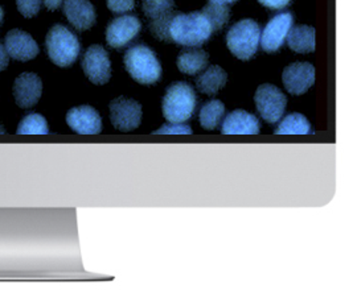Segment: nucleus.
<instances>
[{
	"instance_id": "obj_3",
	"label": "nucleus",
	"mask_w": 353,
	"mask_h": 302,
	"mask_svg": "<svg viewBox=\"0 0 353 302\" xmlns=\"http://www.w3.org/2000/svg\"><path fill=\"white\" fill-rule=\"evenodd\" d=\"M123 63L130 77L141 85H154L161 78V61L155 52L145 45L130 48Z\"/></svg>"
},
{
	"instance_id": "obj_20",
	"label": "nucleus",
	"mask_w": 353,
	"mask_h": 302,
	"mask_svg": "<svg viewBox=\"0 0 353 302\" xmlns=\"http://www.w3.org/2000/svg\"><path fill=\"white\" fill-rule=\"evenodd\" d=\"M311 125L305 115L294 112L288 115L276 128V135H308L311 133Z\"/></svg>"
},
{
	"instance_id": "obj_27",
	"label": "nucleus",
	"mask_w": 353,
	"mask_h": 302,
	"mask_svg": "<svg viewBox=\"0 0 353 302\" xmlns=\"http://www.w3.org/2000/svg\"><path fill=\"white\" fill-rule=\"evenodd\" d=\"M155 135H191L192 128L183 123H168L154 132Z\"/></svg>"
},
{
	"instance_id": "obj_32",
	"label": "nucleus",
	"mask_w": 353,
	"mask_h": 302,
	"mask_svg": "<svg viewBox=\"0 0 353 302\" xmlns=\"http://www.w3.org/2000/svg\"><path fill=\"white\" fill-rule=\"evenodd\" d=\"M212 3H220V4H232V3H236L237 0H209Z\"/></svg>"
},
{
	"instance_id": "obj_29",
	"label": "nucleus",
	"mask_w": 353,
	"mask_h": 302,
	"mask_svg": "<svg viewBox=\"0 0 353 302\" xmlns=\"http://www.w3.org/2000/svg\"><path fill=\"white\" fill-rule=\"evenodd\" d=\"M258 1L270 10H282L289 6L291 0H258Z\"/></svg>"
},
{
	"instance_id": "obj_21",
	"label": "nucleus",
	"mask_w": 353,
	"mask_h": 302,
	"mask_svg": "<svg viewBox=\"0 0 353 302\" xmlns=\"http://www.w3.org/2000/svg\"><path fill=\"white\" fill-rule=\"evenodd\" d=\"M225 114V105L219 100L213 99L205 103L200 111V125L205 129H214L223 120Z\"/></svg>"
},
{
	"instance_id": "obj_12",
	"label": "nucleus",
	"mask_w": 353,
	"mask_h": 302,
	"mask_svg": "<svg viewBox=\"0 0 353 302\" xmlns=\"http://www.w3.org/2000/svg\"><path fill=\"white\" fill-rule=\"evenodd\" d=\"M43 94V80L34 73H21L14 82L12 96L21 109L33 107Z\"/></svg>"
},
{
	"instance_id": "obj_19",
	"label": "nucleus",
	"mask_w": 353,
	"mask_h": 302,
	"mask_svg": "<svg viewBox=\"0 0 353 302\" xmlns=\"http://www.w3.org/2000/svg\"><path fill=\"white\" fill-rule=\"evenodd\" d=\"M208 61L209 56L205 50L203 49L187 50L177 57V69L187 76H196L207 67Z\"/></svg>"
},
{
	"instance_id": "obj_10",
	"label": "nucleus",
	"mask_w": 353,
	"mask_h": 302,
	"mask_svg": "<svg viewBox=\"0 0 353 302\" xmlns=\"http://www.w3.org/2000/svg\"><path fill=\"white\" fill-rule=\"evenodd\" d=\"M294 23V17L290 12L278 14L268 23L263 32H261V47L266 53H274L285 44L291 27Z\"/></svg>"
},
{
	"instance_id": "obj_14",
	"label": "nucleus",
	"mask_w": 353,
	"mask_h": 302,
	"mask_svg": "<svg viewBox=\"0 0 353 302\" xmlns=\"http://www.w3.org/2000/svg\"><path fill=\"white\" fill-rule=\"evenodd\" d=\"M66 123L80 135H97L102 131L101 115L92 106L70 109L66 114Z\"/></svg>"
},
{
	"instance_id": "obj_8",
	"label": "nucleus",
	"mask_w": 353,
	"mask_h": 302,
	"mask_svg": "<svg viewBox=\"0 0 353 302\" xmlns=\"http://www.w3.org/2000/svg\"><path fill=\"white\" fill-rule=\"evenodd\" d=\"M81 65L88 80L94 85H106L112 78V61L106 49L101 45L89 47Z\"/></svg>"
},
{
	"instance_id": "obj_4",
	"label": "nucleus",
	"mask_w": 353,
	"mask_h": 302,
	"mask_svg": "<svg viewBox=\"0 0 353 302\" xmlns=\"http://www.w3.org/2000/svg\"><path fill=\"white\" fill-rule=\"evenodd\" d=\"M46 47L49 60L60 67H69L74 64L81 50L79 37L61 24L49 30Z\"/></svg>"
},
{
	"instance_id": "obj_23",
	"label": "nucleus",
	"mask_w": 353,
	"mask_h": 302,
	"mask_svg": "<svg viewBox=\"0 0 353 302\" xmlns=\"http://www.w3.org/2000/svg\"><path fill=\"white\" fill-rule=\"evenodd\" d=\"M204 14V17L208 19L213 32L220 31L223 27L226 25V23L229 21V8L226 7V4H220V3H212L209 1L204 7V10L201 11Z\"/></svg>"
},
{
	"instance_id": "obj_22",
	"label": "nucleus",
	"mask_w": 353,
	"mask_h": 302,
	"mask_svg": "<svg viewBox=\"0 0 353 302\" xmlns=\"http://www.w3.org/2000/svg\"><path fill=\"white\" fill-rule=\"evenodd\" d=\"M17 132L19 135H47L48 122L40 114H30L19 123Z\"/></svg>"
},
{
	"instance_id": "obj_25",
	"label": "nucleus",
	"mask_w": 353,
	"mask_h": 302,
	"mask_svg": "<svg viewBox=\"0 0 353 302\" xmlns=\"http://www.w3.org/2000/svg\"><path fill=\"white\" fill-rule=\"evenodd\" d=\"M174 12H170L164 17H158L155 20H152L151 25H150V31L154 34V37L159 39L161 41H170V24L171 20L174 17Z\"/></svg>"
},
{
	"instance_id": "obj_6",
	"label": "nucleus",
	"mask_w": 353,
	"mask_h": 302,
	"mask_svg": "<svg viewBox=\"0 0 353 302\" xmlns=\"http://www.w3.org/2000/svg\"><path fill=\"white\" fill-rule=\"evenodd\" d=\"M254 102L261 118L272 125L281 120L288 107L285 93L272 83H263L258 87Z\"/></svg>"
},
{
	"instance_id": "obj_31",
	"label": "nucleus",
	"mask_w": 353,
	"mask_h": 302,
	"mask_svg": "<svg viewBox=\"0 0 353 302\" xmlns=\"http://www.w3.org/2000/svg\"><path fill=\"white\" fill-rule=\"evenodd\" d=\"M43 1H44V6L50 11L57 10L63 4V0H43Z\"/></svg>"
},
{
	"instance_id": "obj_7",
	"label": "nucleus",
	"mask_w": 353,
	"mask_h": 302,
	"mask_svg": "<svg viewBox=\"0 0 353 302\" xmlns=\"http://www.w3.org/2000/svg\"><path fill=\"white\" fill-rule=\"evenodd\" d=\"M109 109L112 127L121 132H131L142 123V105L135 99L118 96L110 102Z\"/></svg>"
},
{
	"instance_id": "obj_18",
	"label": "nucleus",
	"mask_w": 353,
	"mask_h": 302,
	"mask_svg": "<svg viewBox=\"0 0 353 302\" xmlns=\"http://www.w3.org/2000/svg\"><path fill=\"white\" fill-rule=\"evenodd\" d=\"M228 82V74L223 67L212 65L196 80L199 91L207 96L217 94Z\"/></svg>"
},
{
	"instance_id": "obj_26",
	"label": "nucleus",
	"mask_w": 353,
	"mask_h": 302,
	"mask_svg": "<svg viewBox=\"0 0 353 302\" xmlns=\"http://www.w3.org/2000/svg\"><path fill=\"white\" fill-rule=\"evenodd\" d=\"M19 12L27 19L36 17L41 7V0H17Z\"/></svg>"
},
{
	"instance_id": "obj_13",
	"label": "nucleus",
	"mask_w": 353,
	"mask_h": 302,
	"mask_svg": "<svg viewBox=\"0 0 353 302\" xmlns=\"http://www.w3.org/2000/svg\"><path fill=\"white\" fill-rule=\"evenodd\" d=\"M4 48L8 57L17 61H31L39 54V45L30 33L21 30H12L4 39Z\"/></svg>"
},
{
	"instance_id": "obj_17",
	"label": "nucleus",
	"mask_w": 353,
	"mask_h": 302,
	"mask_svg": "<svg viewBox=\"0 0 353 302\" xmlns=\"http://www.w3.org/2000/svg\"><path fill=\"white\" fill-rule=\"evenodd\" d=\"M286 40L291 50L301 54L312 53L315 50V28L310 25L291 27Z\"/></svg>"
},
{
	"instance_id": "obj_5",
	"label": "nucleus",
	"mask_w": 353,
	"mask_h": 302,
	"mask_svg": "<svg viewBox=\"0 0 353 302\" xmlns=\"http://www.w3.org/2000/svg\"><path fill=\"white\" fill-rule=\"evenodd\" d=\"M261 41V28L256 20L243 19L226 33V45L230 53L242 61L253 58Z\"/></svg>"
},
{
	"instance_id": "obj_33",
	"label": "nucleus",
	"mask_w": 353,
	"mask_h": 302,
	"mask_svg": "<svg viewBox=\"0 0 353 302\" xmlns=\"http://www.w3.org/2000/svg\"><path fill=\"white\" fill-rule=\"evenodd\" d=\"M1 19H3V10H1V7H0V21H1Z\"/></svg>"
},
{
	"instance_id": "obj_30",
	"label": "nucleus",
	"mask_w": 353,
	"mask_h": 302,
	"mask_svg": "<svg viewBox=\"0 0 353 302\" xmlns=\"http://www.w3.org/2000/svg\"><path fill=\"white\" fill-rule=\"evenodd\" d=\"M8 66V54L6 52L4 45L0 44V72H3Z\"/></svg>"
},
{
	"instance_id": "obj_11",
	"label": "nucleus",
	"mask_w": 353,
	"mask_h": 302,
	"mask_svg": "<svg viewBox=\"0 0 353 302\" xmlns=\"http://www.w3.org/2000/svg\"><path fill=\"white\" fill-rule=\"evenodd\" d=\"M142 30V23L137 17L123 15L114 19L106 30V41L112 48H123L132 41Z\"/></svg>"
},
{
	"instance_id": "obj_15",
	"label": "nucleus",
	"mask_w": 353,
	"mask_h": 302,
	"mask_svg": "<svg viewBox=\"0 0 353 302\" xmlns=\"http://www.w3.org/2000/svg\"><path fill=\"white\" fill-rule=\"evenodd\" d=\"M64 14L79 31H88L96 24V8L89 0H65Z\"/></svg>"
},
{
	"instance_id": "obj_1",
	"label": "nucleus",
	"mask_w": 353,
	"mask_h": 302,
	"mask_svg": "<svg viewBox=\"0 0 353 302\" xmlns=\"http://www.w3.org/2000/svg\"><path fill=\"white\" fill-rule=\"evenodd\" d=\"M213 28L203 12L175 14L170 24V39L183 47H200L207 43Z\"/></svg>"
},
{
	"instance_id": "obj_34",
	"label": "nucleus",
	"mask_w": 353,
	"mask_h": 302,
	"mask_svg": "<svg viewBox=\"0 0 353 302\" xmlns=\"http://www.w3.org/2000/svg\"><path fill=\"white\" fill-rule=\"evenodd\" d=\"M0 133H4V127L0 125Z\"/></svg>"
},
{
	"instance_id": "obj_28",
	"label": "nucleus",
	"mask_w": 353,
	"mask_h": 302,
	"mask_svg": "<svg viewBox=\"0 0 353 302\" xmlns=\"http://www.w3.org/2000/svg\"><path fill=\"white\" fill-rule=\"evenodd\" d=\"M108 8L112 14H125L134 10L135 0H106Z\"/></svg>"
},
{
	"instance_id": "obj_24",
	"label": "nucleus",
	"mask_w": 353,
	"mask_h": 302,
	"mask_svg": "<svg viewBox=\"0 0 353 302\" xmlns=\"http://www.w3.org/2000/svg\"><path fill=\"white\" fill-rule=\"evenodd\" d=\"M174 6H175V0H145L143 12L145 17L155 20L158 17H164L172 12Z\"/></svg>"
},
{
	"instance_id": "obj_9",
	"label": "nucleus",
	"mask_w": 353,
	"mask_h": 302,
	"mask_svg": "<svg viewBox=\"0 0 353 302\" xmlns=\"http://www.w3.org/2000/svg\"><path fill=\"white\" fill-rule=\"evenodd\" d=\"M282 82L291 96H303L315 83V67L310 63H292L285 67Z\"/></svg>"
},
{
	"instance_id": "obj_2",
	"label": "nucleus",
	"mask_w": 353,
	"mask_h": 302,
	"mask_svg": "<svg viewBox=\"0 0 353 302\" xmlns=\"http://www.w3.org/2000/svg\"><path fill=\"white\" fill-rule=\"evenodd\" d=\"M197 98L194 89L187 82H174L165 91L161 102L164 118L171 123H184L192 118Z\"/></svg>"
},
{
	"instance_id": "obj_16",
	"label": "nucleus",
	"mask_w": 353,
	"mask_h": 302,
	"mask_svg": "<svg viewBox=\"0 0 353 302\" xmlns=\"http://www.w3.org/2000/svg\"><path fill=\"white\" fill-rule=\"evenodd\" d=\"M224 135H257L261 125L257 116L243 110H234L225 118L223 128Z\"/></svg>"
}]
</instances>
